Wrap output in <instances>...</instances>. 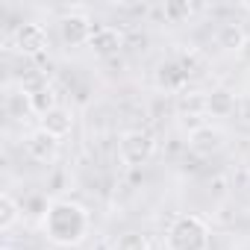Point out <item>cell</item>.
Listing matches in <instances>:
<instances>
[{
    "label": "cell",
    "instance_id": "1",
    "mask_svg": "<svg viewBox=\"0 0 250 250\" xmlns=\"http://www.w3.org/2000/svg\"><path fill=\"white\" fill-rule=\"evenodd\" d=\"M42 229L50 244L77 247L85 241V235L91 229V215L85 212V206H80L74 200H50V206L42 218Z\"/></svg>",
    "mask_w": 250,
    "mask_h": 250
},
{
    "label": "cell",
    "instance_id": "2",
    "mask_svg": "<svg viewBox=\"0 0 250 250\" xmlns=\"http://www.w3.org/2000/svg\"><path fill=\"white\" fill-rule=\"evenodd\" d=\"M209 224L200 215H177L168 227L165 244L168 250H209Z\"/></svg>",
    "mask_w": 250,
    "mask_h": 250
},
{
    "label": "cell",
    "instance_id": "3",
    "mask_svg": "<svg viewBox=\"0 0 250 250\" xmlns=\"http://www.w3.org/2000/svg\"><path fill=\"white\" fill-rule=\"evenodd\" d=\"M153 153H156V139L147 130H130L118 139V159L127 168L145 165Z\"/></svg>",
    "mask_w": 250,
    "mask_h": 250
},
{
    "label": "cell",
    "instance_id": "4",
    "mask_svg": "<svg viewBox=\"0 0 250 250\" xmlns=\"http://www.w3.org/2000/svg\"><path fill=\"white\" fill-rule=\"evenodd\" d=\"M59 33H62V39H65V44H71V47H83V44L91 42V36H94V24L88 21V15H83V12H71V15H65V18L59 21Z\"/></svg>",
    "mask_w": 250,
    "mask_h": 250
},
{
    "label": "cell",
    "instance_id": "5",
    "mask_svg": "<svg viewBox=\"0 0 250 250\" xmlns=\"http://www.w3.org/2000/svg\"><path fill=\"white\" fill-rule=\"evenodd\" d=\"M188 77H191V65H188V62H183V59H168V62H162L159 71H156V85L165 88V91H183L186 83H188Z\"/></svg>",
    "mask_w": 250,
    "mask_h": 250
},
{
    "label": "cell",
    "instance_id": "6",
    "mask_svg": "<svg viewBox=\"0 0 250 250\" xmlns=\"http://www.w3.org/2000/svg\"><path fill=\"white\" fill-rule=\"evenodd\" d=\"M188 147L197 153V156H212L224 147V133L212 124H200L188 133Z\"/></svg>",
    "mask_w": 250,
    "mask_h": 250
},
{
    "label": "cell",
    "instance_id": "7",
    "mask_svg": "<svg viewBox=\"0 0 250 250\" xmlns=\"http://www.w3.org/2000/svg\"><path fill=\"white\" fill-rule=\"evenodd\" d=\"M15 47L24 56H36L47 47V30L42 24H21L15 33Z\"/></svg>",
    "mask_w": 250,
    "mask_h": 250
},
{
    "label": "cell",
    "instance_id": "8",
    "mask_svg": "<svg viewBox=\"0 0 250 250\" xmlns=\"http://www.w3.org/2000/svg\"><path fill=\"white\" fill-rule=\"evenodd\" d=\"M88 47L97 53V56H115L121 47H124V33L118 30V27H109V24H103V27H94V36H91V42H88Z\"/></svg>",
    "mask_w": 250,
    "mask_h": 250
},
{
    "label": "cell",
    "instance_id": "9",
    "mask_svg": "<svg viewBox=\"0 0 250 250\" xmlns=\"http://www.w3.org/2000/svg\"><path fill=\"white\" fill-rule=\"evenodd\" d=\"M56 150H59V139L47 136L42 127L27 136V153H30L36 162H53V159H56Z\"/></svg>",
    "mask_w": 250,
    "mask_h": 250
},
{
    "label": "cell",
    "instance_id": "10",
    "mask_svg": "<svg viewBox=\"0 0 250 250\" xmlns=\"http://www.w3.org/2000/svg\"><path fill=\"white\" fill-rule=\"evenodd\" d=\"M42 130L53 139H65L71 130H74V115L65 109V106H56L50 112L42 115Z\"/></svg>",
    "mask_w": 250,
    "mask_h": 250
},
{
    "label": "cell",
    "instance_id": "11",
    "mask_svg": "<svg viewBox=\"0 0 250 250\" xmlns=\"http://www.w3.org/2000/svg\"><path fill=\"white\" fill-rule=\"evenodd\" d=\"M235 106H238V97L227 88H215L212 94L203 97V109L212 118H229V115H235Z\"/></svg>",
    "mask_w": 250,
    "mask_h": 250
},
{
    "label": "cell",
    "instance_id": "12",
    "mask_svg": "<svg viewBox=\"0 0 250 250\" xmlns=\"http://www.w3.org/2000/svg\"><path fill=\"white\" fill-rule=\"evenodd\" d=\"M215 42H218V47H221V50H229V53L235 50V53H238V50H244V47H247V33H244L238 24H232V21H229V24H221V27H218Z\"/></svg>",
    "mask_w": 250,
    "mask_h": 250
},
{
    "label": "cell",
    "instance_id": "13",
    "mask_svg": "<svg viewBox=\"0 0 250 250\" xmlns=\"http://www.w3.org/2000/svg\"><path fill=\"white\" fill-rule=\"evenodd\" d=\"M33 112H36V109H33V97H30V91H27V88L6 94V115H9V118L21 121L24 115H33Z\"/></svg>",
    "mask_w": 250,
    "mask_h": 250
},
{
    "label": "cell",
    "instance_id": "14",
    "mask_svg": "<svg viewBox=\"0 0 250 250\" xmlns=\"http://www.w3.org/2000/svg\"><path fill=\"white\" fill-rule=\"evenodd\" d=\"M21 218V206L12 200V194H0V229H12Z\"/></svg>",
    "mask_w": 250,
    "mask_h": 250
},
{
    "label": "cell",
    "instance_id": "15",
    "mask_svg": "<svg viewBox=\"0 0 250 250\" xmlns=\"http://www.w3.org/2000/svg\"><path fill=\"white\" fill-rule=\"evenodd\" d=\"M30 97H33V109H36V115H44V112L56 109V97H53V88H50L47 83L39 85L36 91H30Z\"/></svg>",
    "mask_w": 250,
    "mask_h": 250
},
{
    "label": "cell",
    "instance_id": "16",
    "mask_svg": "<svg viewBox=\"0 0 250 250\" xmlns=\"http://www.w3.org/2000/svg\"><path fill=\"white\" fill-rule=\"evenodd\" d=\"M112 250H150V241L142 232H124V235H118Z\"/></svg>",
    "mask_w": 250,
    "mask_h": 250
},
{
    "label": "cell",
    "instance_id": "17",
    "mask_svg": "<svg viewBox=\"0 0 250 250\" xmlns=\"http://www.w3.org/2000/svg\"><path fill=\"white\" fill-rule=\"evenodd\" d=\"M235 112H238V118H241L244 124H250V94H241V97H238Z\"/></svg>",
    "mask_w": 250,
    "mask_h": 250
},
{
    "label": "cell",
    "instance_id": "18",
    "mask_svg": "<svg viewBox=\"0 0 250 250\" xmlns=\"http://www.w3.org/2000/svg\"><path fill=\"white\" fill-rule=\"evenodd\" d=\"M165 12H168L171 18H177V15H188V12H191V6H168Z\"/></svg>",
    "mask_w": 250,
    "mask_h": 250
},
{
    "label": "cell",
    "instance_id": "19",
    "mask_svg": "<svg viewBox=\"0 0 250 250\" xmlns=\"http://www.w3.org/2000/svg\"><path fill=\"white\" fill-rule=\"evenodd\" d=\"M244 188H247V194H250V171H247V180H244Z\"/></svg>",
    "mask_w": 250,
    "mask_h": 250
}]
</instances>
